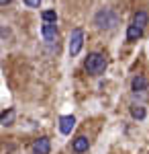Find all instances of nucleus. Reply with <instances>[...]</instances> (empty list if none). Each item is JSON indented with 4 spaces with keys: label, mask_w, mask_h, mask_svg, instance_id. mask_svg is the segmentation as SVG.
I'll return each instance as SVG.
<instances>
[{
    "label": "nucleus",
    "mask_w": 149,
    "mask_h": 154,
    "mask_svg": "<svg viewBox=\"0 0 149 154\" xmlns=\"http://www.w3.org/2000/svg\"><path fill=\"white\" fill-rule=\"evenodd\" d=\"M94 25L98 29H115L116 25H118V14L115 11H110V8H102V11L96 12Z\"/></svg>",
    "instance_id": "nucleus-1"
},
{
    "label": "nucleus",
    "mask_w": 149,
    "mask_h": 154,
    "mask_svg": "<svg viewBox=\"0 0 149 154\" xmlns=\"http://www.w3.org/2000/svg\"><path fill=\"white\" fill-rule=\"evenodd\" d=\"M86 72L88 74H92V76H100V74H104V70H106V58H104L102 54H98V51H94V54H90L88 58H86Z\"/></svg>",
    "instance_id": "nucleus-2"
},
{
    "label": "nucleus",
    "mask_w": 149,
    "mask_h": 154,
    "mask_svg": "<svg viewBox=\"0 0 149 154\" xmlns=\"http://www.w3.org/2000/svg\"><path fill=\"white\" fill-rule=\"evenodd\" d=\"M82 45H84V31L78 27L72 31V37H69V56H78Z\"/></svg>",
    "instance_id": "nucleus-3"
},
{
    "label": "nucleus",
    "mask_w": 149,
    "mask_h": 154,
    "mask_svg": "<svg viewBox=\"0 0 149 154\" xmlns=\"http://www.w3.org/2000/svg\"><path fill=\"white\" fill-rule=\"evenodd\" d=\"M41 33L45 37L47 43H53L55 39H57V27L55 23H49V21H43V27H41Z\"/></svg>",
    "instance_id": "nucleus-4"
},
{
    "label": "nucleus",
    "mask_w": 149,
    "mask_h": 154,
    "mask_svg": "<svg viewBox=\"0 0 149 154\" xmlns=\"http://www.w3.org/2000/svg\"><path fill=\"white\" fill-rule=\"evenodd\" d=\"M51 152V142L49 138H39L33 144V154H49Z\"/></svg>",
    "instance_id": "nucleus-5"
},
{
    "label": "nucleus",
    "mask_w": 149,
    "mask_h": 154,
    "mask_svg": "<svg viewBox=\"0 0 149 154\" xmlns=\"http://www.w3.org/2000/svg\"><path fill=\"white\" fill-rule=\"evenodd\" d=\"M88 146H90L88 138H84V136H78V138L72 142V150H74L76 154H84V152H88Z\"/></svg>",
    "instance_id": "nucleus-6"
},
{
    "label": "nucleus",
    "mask_w": 149,
    "mask_h": 154,
    "mask_svg": "<svg viewBox=\"0 0 149 154\" xmlns=\"http://www.w3.org/2000/svg\"><path fill=\"white\" fill-rule=\"evenodd\" d=\"M74 125H76L74 115H63V117L59 119V131L61 134H69V131L74 130Z\"/></svg>",
    "instance_id": "nucleus-7"
},
{
    "label": "nucleus",
    "mask_w": 149,
    "mask_h": 154,
    "mask_svg": "<svg viewBox=\"0 0 149 154\" xmlns=\"http://www.w3.org/2000/svg\"><path fill=\"white\" fill-rule=\"evenodd\" d=\"M143 35V29L137 27V25H129V29H127V41H137L141 39Z\"/></svg>",
    "instance_id": "nucleus-8"
},
{
    "label": "nucleus",
    "mask_w": 149,
    "mask_h": 154,
    "mask_svg": "<svg viewBox=\"0 0 149 154\" xmlns=\"http://www.w3.org/2000/svg\"><path fill=\"white\" fill-rule=\"evenodd\" d=\"M131 86H133V91H135V93H141V91H145V88H147V78L139 74V76H135V78H133Z\"/></svg>",
    "instance_id": "nucleus-9"
},
{
    "label": "nucleus",
    "mask_w": 149,
    "mask_h": 154,
    "mask_svg": "<svg viewBox=\"0 0 149 154\" xmlns=\"http://www.w3.org/2000/svg\"><path fill=\"white\" fill-rule=\"evenodd\" d=\"M149 23V14L145 11H139L137 14H135V19H133V25H137V27H141V29H145Z\"/></svg>",
    "instance_id": "nucleus-10"
},
{
    "label": "nucleus",
    "mask_w": 149,
    "mask_h": 154,
    "mask_svg": "<svg viewBox=\"0 0 149 154\" xmlns=\"http://www.w3.org/2000/svg\"><path fill=\"white\" fill-rule=\"evenodd\" d=\"M131 115L135 119H145V109L141 105H131Z\"/></svg>",
    "instance_id": "nucleus-11"
},
{
    "label": "nucleus",
    "mask_w": 149,
    "mask_h": 154,
    "mask_svg": "<svg viewBox=\"0 0 149 154\" xmlns=\"http://www.w3.org/2000/svg\"><path fill=\"white\" fill-rule=\"evenodd\" d=\"M12 119H14V111L8 109V113H2V125H10Z\"/></svg>",
    "instance_id": "nucleus-12"
},
{
    "label": "nucleus",
    "mask_w": 149,
    "mask_h": 154,
    "mask_svg": "<svg viewBox=\"0 0 149 154\" xmlns=\"http://www.w3.org/2000/svg\"><path fill=\"white\" fill-rule=\"evenodd\" d=\"M41 17H43V21H49V23H55V21H57V14H55V11H45Z\"/></svg>",
    "instance_id": "nucleus-13"
},
{
    "label": "nucleus",
    "mask_w": 149,
    "mask_h": 154,
    "mask_svg": "<svg viewBox=\"0 0 149 154\" xmlns=\"http://www.w3.org/2000/svg\"><path fill=\"white\" fill-rule=\"evenodd\" d=\"M25 4H27L29 8H39V4H41V0H25Z\"/></svg>",
    "instance_id": "nucleus-14"
},
{
    "label": "nucleus",
    "mask_w": 149,
    "mask_h": 154,
    "mask_svg": "<svg viewBox=\"0 0 149 154\" xmlns=\"http://www.w3.org/2000/svg\"><path fill=\"white\" fill-rule=\"evenodd\" d=\"M8 2H10V0H0V4H2V6H6Z\"/></svg>",
    "instance_id": "nucleus-15"
}]
</instances>
